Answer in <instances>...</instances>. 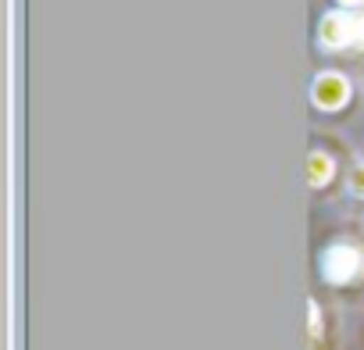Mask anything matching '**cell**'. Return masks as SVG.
<instances>
[{"mask_svg": "<svg viewBox=\"0 0 364 350\" xmlns=\"http://www.w3.org/2000/svg\"><path fill=\"white\" fill-rule=\"evenodd\" d=\"M353 79L343 72V68H321L311 75V86H307V97H311V107L318 115H339L353 104Z\"/></svg>", "mask_w": 364, "mask_h": 350, "instance_id": "cell-1", "label": "cell"}, {"mask_svg": "<svg viewBox=\"0 0 364 350\" xmlns=\"http://www.w3.org/2000/svg\"><path fill=\"white\" fill-rule=\"evenodd\" d=\"M353 36H357V11H339V8L321 11L314 26V43L321 54L346 58L353 51Z\"/></svg>", "mask_w": 364, "mask_h": 350, "instance_id": "cell-2", "label": "cell"}, {"mask_svg": "<svg viewBox=\"0 0 364 350\" xmlns=\"http://www.w3.org/2000/svg\"><path fill=\"white\" fill-rule=\"evenodd\" d=\"M357 268H360V254H357L353 247H332V250L321 258V272H325V279H332V282H350V279L357 275Z\"/></svg>", "mask_w": 364, "mask_h": 350, "instance_id": "cell-3", "label": "cell"}, {"mask_svg": "<svg viewBox=\"0 0 364 350\" xmlns=\"http://www.w3.org/2000/svg\"><path fill=\"white\" fill-rule=\"evenodd\" d=\"M307 168H311V186H325L332 175H336V161H332L325 150H311Z\"/></svg>", "mask_w": 364, "mask_h": 350, "instance_id": "cell-4", "label": "cell"}, {"mask_svg": "<svg viewBox=\"0 0 364 350\" xmlns=\"http://www.w3.org/2000/svg\"><path fill=\"white\" fill-rule=\"evenodd\" d=\"M346 58L364 61V11H357V36H353V51H350Z\"/></svg>", "mask_w": 364, "mask_h": 350, "instance_id": "cell-5", "label": "cell"}, {"mask_svg": "<svg viewBox=\"0 0 364 350\" xmlns=\"http://www.w3.org/2000/svg\"><path fill=\"white\" fill-rule=\"evenodd\" d=\"M350 190H353L357 197H364V164H357V168L350 171Z\"/></svg>", "mask_w": 364, "mask_h": 350, "instance_id": "cell-6", "label": "cell"}, {"mask_svg": "<svg viewBox=\"0 0 364 350\" xmlns=\"http://www.w3.org/2000/svg\"><path fill=\"white\" fill-rule=\"evenodd\" d=\"M332 8H339V11H364V0H332Z\"/></svg>", "mask_w": 364, "mask_h": 350, "instance_id": "cell-7", "label": "cell"}]
</instances>
